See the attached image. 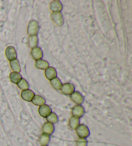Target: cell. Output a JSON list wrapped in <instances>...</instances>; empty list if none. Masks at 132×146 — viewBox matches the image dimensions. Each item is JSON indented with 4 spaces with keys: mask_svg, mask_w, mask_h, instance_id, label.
I'll return each instance as SVG.
<instances>
[{
    "mask_svg": "<svg viewBox=\"0 0 132 146\" xmlns=\"http://www.w3.org/2000/svg\"><path fill=\"white\" fill-rule=\"evenodd\" d=\"M39 31V25L35 20H31L28 25L27 33L30 36H37Z\"/></svg>",
    "mask_w": 132,
    "mask_h": 146,
    "instance_id": "cell-1",
    "label": "cell"
},
{
    "mask_svg": "<svg viewBox=\"0 0 132 146\" xmlns=\"http://www.w3.org/2000/svg\"><path fill=\"white\" fill-rule=\"evenodd\" d=\"M76 133L80 138H86L89 137L90 130L86 125L81 124L76 128Z\"/></svg>",
    "mask_w": 132,
    "mask_h": 146,
    "instance_id": "cell-2",
    "label": "cell"
},
{
    "mask_svg": "<svg viewBox=\"0 0 132 146\" xmlns=\"http://www.w3.org/2000/svg\"><path fill=\"white\" fill-rule=\"evenodd\" d=\"M51 18L54 23L58 27H61L64 24V19L61 12H52Z\"/></svg>",
    "mask_w": 132,
    "mask_h": 146,
    "instance_id": "cell-3",
    "label": "cell"
},
{
    "mask_svg": "<svg viewBox=\"0 0 132 146\" xmlns=\"http://www.w3.org/2000/svg\"><path fill=\"white\" fill-rule=\"evenodd\" d=\"M61 91L63 94L70 95L75 92V86L74 85L71 84V83H65V84L62 85Z\"/></svg>",
    "mask_w": 132,
    "mask_h": 146,
    "instance_id": "cell-4",
    "label": "cell"
},
{
    "mask_svg": "<svg viewBox=\"0 0 132 146\" xmlns=\"http://www.w3.org/2000/svg\"><path fill=\"white\" fill-rule=\"evenodd\" d=\"M85 108L81 105H76L72 109V117H75L77 118L82 117L83 115L85 114Z\"/></svg>",
    "mask_w": 132,
    "mask_h": 146,
    "instance_id": "cell-5",
    "label": "cell"
},
{
    "mask_svg": "<svg viewBox=\"0 0 132 146\" xmlns=\"http://www.w3.org/2000/svg\"><path fill=\"white\" fill-rule=\"evenodd\" d=\"M5 55L7 59L9 61H12V60L16 59L17 58V52L16 49L13 46H9L6 48Z\"/></svg>",
    "mask_w": 132,
    "mask_h": 146,
    "instance_id": "cell-6",
    "label": "cell"
},
{
    "mask_svg": "<svg viewBox=\"0 0 132 146\" xmlns=\"http://www.w3.org/2000/svg\"><path fill=\"white\" fill-rule=\"evenodd\" d=\"M70 98L72 101L77 105L82 104L84 102V97L79 92H74L72 95H70Z\"/></svg>",
    "mask_w": 132,
    "mask_h": 146,
    "instance_id": "cell-7",
    "label": "cell"
},
{
    "mask_svg": "<svg viewBox=\"0 0 132 146\" xmlns=\"http://www.w3.org/2000/svg\"><path fill=\"white\" fill-rule=\"evenodd\" d=\"M55 127L53 124L50 122H46L43 124L42 127V131L43 134H46L48 135H51L54 132Z\"/></svg>",
    "mask_w": 132,
    "mask_h": 146,
    "instance_id": "cell-8",
    "label": "cell"
},
{
    "mask_svg": "<svg viewBox=\"0 0 132 146\" xmlns=\"http://www.w3.org/2000/svg\"><path fill=\"white\" fill-rule=\"evenodd\" d=\"M50 9L52 12H61L63 10V5L61 2L57 0L52 1L50 4Z\"/></svg>",
    "mask_w": 132,
    "mask_h": 146,
    "instance_id": "cell-9",
    "label": "cell"
},
{
    "mask_svg": "<svg viewBox=\"0 0 132 146\" xmlns=\"http://www.w3.org/2000/svg\"><path fill=\"white\" fill-rule=\"evenodd\" d=\"M39 115L43 118H47L50 113H52V109L50 108L49 106L47 104H44L39 106V110H38Z\"/></svg>",
    "mask_w": 132,
    "mask_h": 146,
    "instance_id": "cell-10",
    "label": "cell"
},
{
    "mask_svg": "<svg viewBox=\"0 0 132 146\" xmlns=\"http://www.w3.org/2000/svg\"><path fill=\"white\" fill-rule=\"evenodd\" d=\"M31 55L33 59L35 61L41 59L43 57V53L41 48L40 47H35L34 48H32Z\"/></svg>",
    "mask_w": 132,
    "mask_h": 146,
    "instance_id": "cell-11",
    "label": "cell"
},
{
    "mask_svg": "<svg viewBox=\"0 0 132 146\" xmlns=\"http://www.w3.org/2000/svg\"><path fill=\"white\" fill-rule=\"evenodd\" d=\"M34 96V93L30 90H23L21 94V97L22 99L27 102H31Z\"/></svg>",
    "mask_w": 132,
    "mask_h": 146,
    "instance_id": "cell-12",
    "label": "cell"
},
{
    "mask_svg": "<svg viewBox=\"0 0 132 146\" xmlns=\"http://www.w3.org/2000/svg\"><path fill=\"white\" fill-rule=\"evenodd\" d=\"M45 77L47 79L52 80L57 76V72L54 67H49L47 69L45 70Z\"/></svg>",
    "mask_w": 132,
    "mask_h": 146,
    "instance_id": "cell-13",
    "label": "cell"
},
{
    "mask_svg": "<svg viewBox=\"0 0 132 146\" xmlns=\"http://www.w3.org/2000/svg\"><path fill=\"white\" fill-rule=\"evenodd\" d=\"M31 102L33 104L38 106H41L45 104L46 100H45V98L40 96V95H35Z\"/></svg>",
    "mask_w": 132,
    "mask_h": 146,
    "instance_id": "cell-14",
    "label": "cell"
},
{
    "mask_svg": "<svg viewBox=\"0 0 132 146\" xmlns=\"http://www.w3.org/2000/svg\"><path fill=\"white\" fill-rule=\"evenodd\" d=\"M9 79L11 80V81L14 83V84H17L20 80L22 79V76L19 73H16L12 72L9 75Z\"/></svg>",
    "mask_w": 132,
    "mask_h": 146,
    "instance_id": "cell-15",
    "label": "cell"
},
{
    "mask_svg": "<svg viewBox=\"0 0 132 146\" xmlns=\"http://www.w3.org/2000/svg\"><path fill=\"white\" fill-rule=\"evenodd\" d=\"M35 65L37 68L40 69V70H45L49 67V62L42 59L37 60V61H36Z\"/></svg>",
    "mask_w": 132,
    "mask_h": 146,
    "instance_id": "cell-16",
    "label": "cell"
},
{
    "mask_svg": "<svg viewBox=\"0 0 132 146\" xmlns=\"http://www.w3.org/2000/svg\"><path fill=\"white\" fill-rule=\"evenodd\" d=\"M10 66L14 72L19 73L21 72V66H20L19 61L17 59L10 61Z\"/></svg>",
    "mask_w": 132,
    "mask_h": 146,
    "instance_id": "cell-17",
    "label": "cell"
},
{
    "mask_svg": "<svg viewBox=\"0 0 132 146\" xmlns=\"http://www.w3.org/2000/svg\"><path fill=\"white\" fill-rule=\"evenodd\" d=\"M80 120L79 118L72 117L69 120V126L72 129H76L80 124Z\"/></svg>",
    "mask_w": 132,
    "mask_h": 146,
    "instance_id": "cell-18",
    "label": "cell"
},
{
    "mask_svg": "<svg viewBox=\"0 0 132 146\" xmlns=\"http://www.w3.org/2000/svg\"><path fill=\"white\" fill-rule=\"evenodd\" d=\"M50 84H51L52 87L54 88L55 90H60L63 85L61 81L59 78H57V77L54 78V79L50 80Z\"/></svg>",
    "mask_w": 132,
    "mask_h": 146,
    "instance_id": "cell-19",
    "label": "cell"
},
{
    "mask_svg": "<svg viewBox=\"0 0 132 146\" xmlns=\"http://www.w3.org/2000/svg\"><path fill=\"white\" fill-rule=\"evenodd\" d=\"M38 37L37 36H32L29 37V46L31 48H34L37 46L38 44Z\"/></svg>",
    "mask_w": 132,
    "mask_h": 146,
    "instance_id": "cell-20",
    "label": "cell"
},
{
    "mask_svg": "<svg viewBox=\"0 0 132 146\" xmlns=\"http://www.w3.org/2000/svg\"><path fill=\"white\" fill-rule=\"evenodd\" d=\"M50 138L49 135L43 133L39 137V143L41 145H47L50 142Z\"/></svg>",
    "mask_w": 132,
    "mask_h": 146,
    "instance_id": "cell-21",
    "label": "cell"
},
{
    "mask_svg": "<svg viewBox=\"0 0 132 146\" xmlns=\"http://www.w3.org/2000/svg\"><path fill=\"white\" fill-rule=\"evenodd\" d=\"M17 84L19 88L22 90L23 91V90H29V84L28 83L27 80L24 79H22Z\"/></svg>",
    "mask_w": 132,
    "mask_h": 146,
    "instance_id": "cell-22",
    "label": "cell"
},
{
    "mask_svg": "<svg viewBox=\"0 0 132 146\" xmlns=\"http://www.w3.org/2000/svg\"><path fill=\"white\" fill-rule=\"evenodd\" d=\"M48 122L51 123V124H55L58 121V117L55 113L52 112L46 118Z\"/></svg>",
    "mask_w": 132,
    "mask_h": 146,
    "instance_id": "cell-23",
    "label": "cell"
},
{
    "mask_svg": "<svg viewBox=\"0 0 132 146\" xmlns=\"http://www.w3.org/2000/svg\"><path fill=\"white\" fill-rule=\"evenodd\" d=\"M88 142L86 138H79L76 142V146H87Z\"/></svg>",
    "mask_w": 132,
    "mask_h": 146,
    "instance_id": "cell-24",
    "label": "cell"
},
{
    "mask_svg": "<svg viewBox=\"0 0 132 146\" xmlns=\"http://www.w3.org/2000/svg\"><path fill=\"white\" fill-rule=\"evenodd\" d=\"M41 146H48V145H41Z\"/></svg>",
    "mask_w": 132,
    "mask_h": 146,
    "instance_id": "cell-25",
    "label": "cell"
}]
</instances>
